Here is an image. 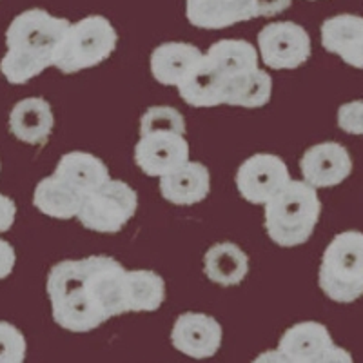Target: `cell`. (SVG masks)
<instances>
[{"mask_svg": "<svg viewBox=\"0 0 363 363\" xmlns=\"http://www.w3.org/2000/svg\"><path fill=\"white\" fill-rule=\"evenodd\" d=\"M71 22L44 9H28L13 18L6 31L8 53L0 60V71L9 84H26L53 66L58 44Z\"/></svg>", "mask_w": 363, "mask_h": 363, "instance_id": "cell-2", "label": "cell"}, {"mask_svg": "<svg viewBox=\"0 0 363 363\" xmlns=\"http://www.w3.org/2000/svg\"><path fill=\"white\" fill-rule=\"evenodd\" d=\"M322 45L349 66L363 69V17L343 13L327 18L322 24Z\"/></svg>", "mask_w": 363, "mask_h": 363, "instance_id": "cell-12", "label": "cell"}, {"mask_svg": "<svg viewBox=\"0 0 363 363\" xmlns=\"http://www.w3.org/2000/svg\"><path fill=\"white\" fill-rule=\"evenodd\" d=\"M338 125L349 135H363V100H352L338 109Z\"/></svg>", "mask_w": 363, "mask_h": 363, "instance_id": "cell-27", "label": "cell"}, {"mask_svg": "<svg viewBox=\"0 0 363 363\" xmlns=\"http://www.w3.org/2000/svg\"><path fill=\"white\" fill-rule=\"evenodd\" d=\"M138 209L135 189L122 180H109L106 186L87 194L79 216L86 229L95 233H118Z\"/></svg>", "mask_w": 363, "mask_h": 363, "instance_id": "cell-6", "label": "cell"}, {"mask_svg": "<svg viewBox=\"0 0 363 363\" xmlns=\"http://www.w3.org/2000/svg\"><path fill=\"white\" fill-rule=\"evenodd\" d=\"M252 363H298L293 358L281 352L280 349H274V351H265L260 356H256Z\"/></svg>", "mask_w": 363, "mask_h": 363, "instance_id": "cell-32", "label": "cell"}, {"mask_svg": "<svg viewBox=\"0 0 363 363\" xmlns=\"http://www.w3.org/2000/svg\"><path fill=\"white\" fill-rule=\"evenodd\" d=\"M26 338L8 322H0V363H24Z\"/></svg>", "mask_w": 363, "mask_h": 363, "instance_id": "cell-26", "label": "cell"}, {"mask_svg": "<svg viewBox=\"0 0 363 363\" xmlns=\"http://www.w3.org/2000/svg\"><path fill=\"white\" fill-rule=\"evenodd\" d=\"M271 74L256 67L227 80L223 87V104L242 108H262L271 100Z\"/></svg>", "mask_w": 363, "mask_h": 363, "instance_id": "cell-24", "label": "cell"}, {"mask_svg": "<svg viewBox=\"0 0 363 363\" xmlns=\"http://www.w3.org/2000/svg\"><path fill=\"white\" fill-rule=\"evenodd\" d=\"M291 182L289 169L280 157L252 155L236 171V187L247 202L265 206Z\"/></svg>", "mask_w": 363, "mask_h": 363, "instance_id": "cell-8", "label": "cell"}, {"mask_svg": "<svg viewBox=\"0 0 363 363\" xmlns=\"http://www.w3.org/2000/svg\"><path fill=\"white\" fill-rule=\"evenodd\" d=\"M311 363H354V362H352L351 352L345 351L343 347L330 345L329 349H325L322 354L316 356Z\"/></svg>", "mask_w": 363, "mask_h": 363, "instance_id": "cell-29", "label": "cell"}, {"mask_svg": "<svg viewBox=\"0 0 363 363\" xmlns=\"http://www.w3.org/2000/svg\"><path fill=\"white\" fill-rule=\"evenodd\" d=\"M258 48L267 67L296 69L309 60L311 37L300 24L272 22L258 33Z\"/></svg>", "mask_w": 363, "mask_h": 363, "instance_id": "cell-7", "label": "cell"}, {"mask_svg": "<svg viewBox=\"0 0 363 363\" xmlns=\"http://www.w3.org/2000/svg\"><path fill=\"white\" fill-rule=\"evenodd\" d=\"M318 281L338 303H352L363 296V233L343 231L333 238L322 256Z\"/></svg>", "mask_w": 363, "mask_h": 363, "instance_id": "cell-4", "label": "cell"}, {"mask_svg": "<svg viewBox=\"0 0 363 363\" xmlns=\"http://www.w3.org/2000/svg\"><path fill=\"white\" fill-rule=\"evenodd\" d=\"M55 174L67 182L71 187H74L84 199L111 180L108 165L95 155L84 153V151H73V153L64 155L58 160Z\"/></svg>", "mask_w": 363, "mask_h": 363, "instance_id": "cell-17", "label": "cell"}, {"mask_svg": "<svg viewBox=\"0 0 363 363\" xmlns=\"http://www.w3.org/2000/svg\"><path fill=\"white\" fill-rule=\"evenodd\" d=\"M211 191V174L200 162H186L178 169L160 177V193L167 202L177 206H193L207 199Z\"/></svg>", "mask_w": 363, "mask_h": 363, "instance_id": "cell-15", "label": "cell"}, {"mask_svg": "<svg viewBox=\"0 0 363 363\" xmlns=\"http://www.w3.org/2000/svg\"><path fill=\"white\" fill-rule=\"evenodd\" d=\"M173 131L186 135V120L174 108L169 106H153L142 115L140 118V136L151 133Z\"/></svg>", "mask_w": 363, "mask_h": 363, "instance_id": "cell-25", "label": "cell"}, {"mask_svg": "<svg viewBox=\"0 0 363 363\" xmlns=\"http://www.w3.org/2000/svg\"><path fill=\"white\" fill-rule=\"evenodd\" d=\"M15 216H17V206L9 196L0 193V233L9 231L15 223Z\"/></svg>", "mask_w": 363, "mask_h": 363, "instance_id": "cell-28", "label": "cell"}, {"mask_svg": "<svg viewBox=\"0 0 363 363\" xmlns=\"http://www.w3.org/2000/svg\"><path fill=\"white\" fill-rule=\"evenodd\" d=\"M124 296L128 313H151L160 309L165 300V281L147 269L125 271Z\"/></svg>", "mask_w": 363, "mask_h": 363, "instance_id": "cell-22", "label": "cell"}, {"mask_svg": "<svg viewBox=\"0 0 363 363\" xmlns=\"http://www.w3.org/2000/svg\"><path fill=\"white\" fill-rule=\"evenodd\" d=\"M135 162L149 177H164L178 169L189 162V144L186 135L160 131L140 136L135 145Z\"/></svg>", "mask_w": 363, "mask_h": 363, "instance_id": "cell-9", "label": "cell"}, {"mask_svg": "<svg viewBox=\"0 0 363 363\" xmlns=\"http://www.w3.org/2000/svg\"><path fill=\"white\" fill-rule=\"evenodd\" d=\"M258 17H274L291 6V0H255Z\"/></svg>", "mask_w": 363, "mask_h": 363, "instance_id": "cell-31", "label": "cell"}, {"mask_svg": "<svg viewBox=\"0 0 363 363\" xmlns=\"http://www.w3.org/2000/svg\"><path fill=\"white\" fill-rule=\"evenodd\" d=\"M15 262H17L15 249L6 240L0 238V280H4V278H8L11 274L13 267H15Z\"/></svg>", "mask_w": 363, "mask_h": 363, "instance_id": "cell-30", "label": "cell"}, {"mask_svg": "<svg viewBox=\"0 0 363 363\" xmlns=\"http://www.w3.org/2000/svg\"><path fill=\"white\" fill-rule=\"evenodd\" d=\"M300 167L309 186L335 187L352 173V158L338 142H323L307 149Z\"/></svg>", "mask_w": 363, "mask_h": 363, "instance_id": "cell-11", "label": "cell"}, {"mask_svg": "<svg viewBox=\"0 0 363 363\" xmlns=\"http://www.w3.org/2000/svg\"><path fill=\"white\" fill-rule=\"evenodd\" d=\"M184 102L193 108H215L223 104V77L203 55L199 66L178 86Z\"/></svg>", "mask_w": 363, "mask_h": 363, "instance_id": "cell-20", "label": "cell"}, {"mask_svg": "<svg viewBox=\"0 0 363 363\" xmlns=\"http://www.w3.org/2000/svg\"><path fill=\"white\" fill-rule=\"evenodd\" d=\"M203 271L211 281L231 287L247 277L249 258L236 244L220 242L207 249L203 256Z\"/></svg>", "mask_w": 363, "mask_h": 363, "instance_id": "cell-21", "label": "cell"}, {"mask_svg": "<svg viewBox=\"0 0 363 363\" xmlns=\"http://www.w3.org/2000/svg\"><path fill=\"white\" fill-rule=\"evenodd\" d=\"M333 343L329 329L318 322H301L289 327L280 338L278 349L298 363H311Z\"/></svg>", "mask_w": 363, "mask_h": 363, "instance_id": "cell-18", "label": "cell"}, {"mask_svg": "<svg viewBox=\"0 0 363 363\" xmlns=\"http://www.w3.org/2000/svg\"><path fill=\"white\" fill-rule=\"evenodd\" d=\"M222 325L215 318L203 313L180 314L171 330L174 349L194 359L215 356L222 345Z\"/></svg>", "mask_w": 363, "mask_h": 363, "instance_id": "cell-10", "label": "cell"}, {"mask_svg": "<svg viewBox=\"0 0 363 363\" xmlns=\"http://www.w3.org/2000/svg\"><path fill=\"white\" fill-rule=\"evenodd\" d=\"M187 21L194 28L223 29L258 17L255 0H187Z\"/></svg>", "mask_w": 363, "mask_h": 363, "instance_id": "cell-13", "label": "cell"}, {"mask_svg": "<svg viewBox=\"0 0 363 363\" xmlns=\"http://www.w3.org/2000/svg\"><path fill=\"white\" fill-rule=\"evenodd\" d=\"M203 58L202 51L187 42H164L151 53V73L164 86H180Z\"/></svg>", "mask_w": 363, "mask_h": 363, "instance_id": "cell-14", "label": "cell"}, {"mask_svg": "<svg viewBox=\"0 0 363 363\" xmlns=\"http://www.w3.org/2000/svg\"><path fill=\"white\" fill-rule=\"evenodd\" d=\"M322 213L316 187L306 180H291L274 199L265 203V231L280 247L306 244Z\"/></svg>", "mask_w": 363, "mask_h": 363, "instance_id": "cell-3", "label": "cell"}, {"mask_svg": "<svg viewBox=\"0 0 363 363\" xmlns=\"http://www.w3.org/2000/svg\"><path fill=\"white\" fill-rule=\"evenodd\" d=\"M124 280L125 269L111 256L58 262L45 285L53 320L71 333H89L128 313Z\"/></svg>", "mask_w": 363, "mask_h": 363, "instance_id": "cell-1", "label": "cell"}, {"mask_svg": "<svg viewBox=\"0 0 363 363\" xmlns=\"http://www.w3.org/2000/svg\"><path fill=\"white\" fill-rule=\"evenodd\" d=\"M53 124L55 118L50 102L38 96L15 104L9 115V131L29 145H44L53 131Z\"/></svg>", "mask_w": 363, "mask_h": 363, "instance_id": "cell-16", "label": "cell"}, {"mask_svg": "<svg viewBox=\"0 0 363 363\" xmlns=\"http://www.w3.org/2000/svg\"><path fill=\"white\" fill-rule=\"evenodd\" d=\"M116 42L118 35L111 22L100 15H91L69 26L55 51L53 66L66 74L95 67L111 57Z\"/></svg>", "mask_w": 363, "mask_h": 363, "instance_id": "cell-5", "label": "cell"}, {"mask_svg": "<svg viewBox=\"0 0 363 363\" xmlns=\"http://www.w3.org/2000/svg\"><path fill=\"white\" fill-rule=\"evenodd\" d=\"M206 58L223 77V87H225L227 80L236 74L258 67V53H256L255 45L247 40H238V38H225V40L215 42L207 50Z\"/></svg>", "mask_w": 363, "mask_h": 363, "instance_id": "cell-23", "label": "cell"}, {"mask_svg": "<svg viewBox=\"0 0 363 363\" xmlns=\"http://www.w3.org/2000/svg\"><path fill=\"white\" fill-rule=\"evenodd\" d=\"M84 196L57 174L48 177L37 184L33 203L40 213L58 220H69L79 216Z\"/></svg>", "mask_w": 363, "mask_h": 363, "instance_id": "cell-19", "label": "cell"}]
</instances>
